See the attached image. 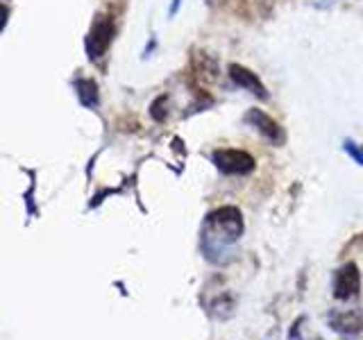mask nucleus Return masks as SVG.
Segmentation results:
<instances>
[{
  "label": "nucleus",
  "instance_id": "obj_1",
  "mask_svg": "<svg viewBox=\"0 0 363 340\" xmlns=\"http://www.w3.org/2000/svg\"><path fill=\"white\" fill-rule=\"evenodd\" d=\"M243 234V215L236 207L216 209L204 220L202 232V247L209 256L218 252L220 247L232 245Z\"/></svg>",
  "mask_w": 363,
  "mask_h": 340
},
{
  "label": "nucleus",
  "instance_id": "obj_2",
  "mask_svg": "<svg viewBox=\"0 0 363 340\" xmlns=\"http://www.w3.org/2000/svg\"><path fill=\"white\" fill-rule=\"evenodd\" d=\"M213 164L223 175H247L255 170V157L245 150L225 147V150L213 152Z\"/></svg>",
  "mask_w": 363,
  "mask_h": 340
},
{
  "label": "nucleus",
  "instance_id": "obj_3",
  "mask_svg": "<svg viewBox=\"0 0 363 340\" xmlns=\"http://www.w3.org/2000/svg\"><path fill=\"white\" fill-rule=\"evenodd\" d=\"M113 39V23L107 16H98L91 26V32L86 37V52L91 60H100L107 52L109 43Z\"/></svg>",
  "mask_w": 363,
  "mask_h": 340
},
{
  "label": "nucleus",
  "instance_id": "obj_4",
  "mask_svg": "<svg viewBox=\"0 0 363 340\" xmlns=\"http://www.w3.org/2000/svg\"><path fill=\"white\" fill-rule=\"evenodd\" d=\"M361 290V275L354 264H345L343 268L336 270L334 275V298L340 302H347L357 298Z\"/></svg>",
  "mask_w": 363,
  "mask_h": 340
},
{
  "label": "nucleus",
  "instance_id": "obj_5",
  "mask_svg": "<svg viewBox=\"0 0 363 340\" xmlns=\"http://www.w3.org/2000/svg\"><path fill=\"white\" fill-rule=\"evenodd\" d=\"M329 324L336 334L345 336V338H357L363 332V313L357 309L350 311H336L329 315Z\"/></svg>",
  "mask_w": 363,
  "mask_h": 340
},
{
  "label": "nucleus",
  "instance_id": "obj_6",
  "mask_svg": "<svg viewBox=\"0 0 363 340\" xmlns=\"http://www.w3.org/2000/svg\"><path fill=\"white\" fill-rule=\"evenodd\" d=\"M227 71H230V77L234 79V84L250 91V94L261 98V100H268V91H266L264 84H261V79L257 77V73H252L250 68H245L241 64H230Z\"/></svg>",
  "mask_w": 363,
  "mask_h": 340
},
{
  "label": "nucleus",
  "instance_id": "obj_7",
  "mask_svg": "<svg viewBox=\"0 0 363 340\" xmlns=\"http://www.w3.org/2000/svg\"><path fill=\"white\" fill-rule=\"evenodd\" d=\"M245 123L252 125L255 130H259V132L264 134L268 141H272V143H281V141H284V132H281V128L268 116L266 111H261V109H250V111L245 113Z\"/></svg>",
  "mask_w": 363,
  "mask_h": 340
},
{
  "label": "nucleus",
  "instance_id": "obj_8",
  "mask_svg": "<svg viewBox=\"0 0 363 340\" xmlns=\"http://www.w3.org/2000/svg\"><path fill=\"white\" fill-rule=\"evenodd\" d=\"M77 89V98L82 102L84 107H96L98 105V86L96 82H91V79H79L75 84Z\"/></svg>",
  "mask_w": 363,
  "mask_h": 340
},
{
  "label": "nucleus",
  "instance_id": "obj_9",
  "mask_svg": "<svg viewBox=\"0 0 363 340\" xmlns=\"http://www.w3.org/2000/svg\"><path fill=\"white\" fill-rule=\"evenodd\" d=\"M196 71H198V75L200 77H204V79H216V73H218V66H216V62L211 60L209 55H198L196 60Z\"/></svg>",
  "mask_w": 363,
  "mask_h": 340
},
{
  "label": "nucleus",
  "instance_id": "obj_10",
  "mask_svg": "<svg viewBox=\"0 0 363 340\" xmlns=\"http://www.w3.org/2000/svg\"><path fill=\"white\" fill-rule=\"evenodd\" d=\"M168 105V98L166 96H159L155 102H152V107H150V116L157 120V123H164L166 120V107Z\"/></svg>",
  "mask_w": 363,
  "mask_h": 340
},
{
  "label": "nucleus",
  "instance_id": "obj_11",
  "mask_svg": "<svg viewBox=\"0 0 363 340\" xmlns=\"http://www.w3.org/2000/svg\"><path fill=\"white\" fill-rule=\"evenodd\" d=\"M345 152L352 157V159H354V162L357 164H361L363 166V152L359 150V147H357V143H352V141H345Z\"/></svg>",
  "mask_w": 363,
  "mask_h": 340
},
{
  "label": "nucleus",
  "instance_id": "obj_12",
  "mask_svg": "<svg viewBox=\"0 0 363 340\" xmlns=\"http://www.w3.org/2000/svg\"><path fill=\"white\" fill-rule=\"evenodd\" d=\"M5 21H7V9H5L3 5H0V28L5 26Z\"/></svg>",
  "mask_w": 363,
  "mask_h": 340
},
{
  "label": "nucleus",
  "instance_id": "obj_13",
  "mask_svg": "<svg viewBox=\"0 0 363 340\" xmlns=\"http://www.w3.org/2000/svg\"><path fill=\"white\" fill-rule=\"evenodd\" d=\"M177 7H179V0H173V9H170V14H175Z\"/></svg>",
  "mask_w": 363,
  "mask_h": 340
}]
</instances>
